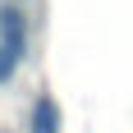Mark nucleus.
<instances>
[{
  "label": "nucleus",
  "mask_w": 133,
  "mask_h": 133,
  "mask_svg": "<svg viewBox=\"0 0 133 133\" xmlns=\"http://www.w3.org/2000/svg\"><path fill=\"white\" fill-rule=\"evenodd\" d=\"M28 51V28H23V9L18 5H5L0 9V78H9L18 60Z\"/></svg>",
  "instance_id": "f257e3e1"
},
{
  "label": "nucleus",
  "mask_w": 133,
  "mask_h": 133,
  "mask_svg": "<svg viewBox=\"0 0 133 133\" xmlns=\"http://www.w3.org/2000/svg\"><path fill=\"white\" fill-rule=\"evenodd\" d=\"M32 133H60V110H55L51 96H41L32 106Z\"/></svg>",
  "instance_id": "f03ea898"
}]
</instances>
